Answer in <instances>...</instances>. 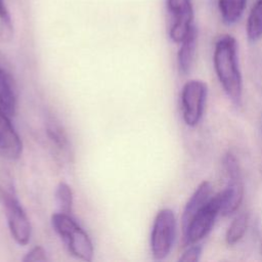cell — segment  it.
Here are the masks:
<instances>
[{
    "instance_id": "1",
    "label": "cell",
    "mask_w": 262,
    "mask_h": 262,
    "mask_svg": "<svg viewBox=\"0 0 262 262\" xmlns=\"http://www.w3.org/2000/svg\"><path fill=\"white\" fill-rule=\"evenodd\" d=\"M213 63L227 97L234 104L239 105L243 97V79L238 67L237 43L232 36L223 35L216 41Z\"/></svg>"
},
{
    "instance_id": "2",
    "label": "cell",
    "mask_w": 262,
    "mask_h": 262,
    "mask_svg": "<svg viewBox=\"0 0 262 262\" xmlns=\"http://www.w3.org/2000/svg\"><path fill=\"white\" fill-rule=\"evenodd\" d=\"M51 224L71 255L83 261L92 260L93 244L87 232L75 221L71 214L54 213L51 217Z\"/></svg>"
},
{
    "instance_id": "3",
    "label": "cell",
    "mask_w": 262,
    "mask_h": 262,
    "mask_svg": "<svg viewBox=\"0 0 262 262\" xmlns=\"http://www.w3.org/2000/svg\"><path fill=\"white\" fill-rule=\"evenodd\" d=\"M0 201L5 210L11 236L18 245H27L32 234L31 223L10 185L0 183Z\"/></svg>"
},
{
    "instance_id": "4",
    "label": "cell",
    "mask_w": 262,
    "mask_h": 262,
    "mask_svg": "<svg viewBox=\"0 0 262 262\" xmlns=\"http://www.w3.org/2000/svg\"><path fill=\"white\" fill-rule=\"evenodd\" d=\"M176 235V218L171 209L160 210L154 220L150 233V250L156 260H164L170 254Z\"/></svg>"
},
{
    "instance_id": "5",
    "label": "cell",
    "mask_w": 262,
    "mask_h": 262,
    "mask_svg": "<svg viewBox=\"0 0 262 262\" xmlns=\"http://www.w3.org/2000/svg\"><path fill=\"white\" fill-rule=\"evenodd\" d=\"M221 192L214 194L191 218L186 228L182 231L183 242L186 246L198 244L212 230L217 216L221 210Z\"/></svg>"
},
{
    "instance_id": "6",
    "label": "cell",
    "mask_w": 262,
    "mask_h": 262,
    "mask_svg": "<svg viewBox=\"0 0 262 262\" xmlns=\"http://www.w3.org/2000/svg\"><path fill=\"white\" fill-rule=\"evenodd\" d=\"M208 86L202 80L187 81L181 90L180 104L184 123L188 127H195L204 114Z\"/></svg>"
},
{
    "instance_id": "7",
    "label": "cell",
    "mask_w": 262,
    "mask_h": 262,
    "mask_svg": "<svg viewBox=\"0 0 262 262\" xmlns=\"http://www.w3.org/2000/svg\"><path fill=\"white\" fill-rule=\"evenodd\" d=\"M166 6L170 17V39L180 44L194 26L191 0H166Z\"/></svg>"
},
{
    "instance_id": "8",
    "label": "cell",
    "mask_w": 262,
    "mask_h": 262,
    "mask_svg": "<svg viewBox=\"0 0 262 262\" xmlns=\"http://www.w3.org/2000/svg\"><path fill=\"white\" fill-rule=\"evenodd\" d=\"M10 119V117L0 113V156L13 161L20 157L23 142Z\"/></svg>"
},
{
    "instance_id": "9",
    "label": "cell",
    "mask_w": 262,
    "mask_h": 262,
    "mask_svg": "<svg viewBox=\"0 0 262 262\" xmlns=\"http://www.w3.org/2000/svg\"><path fill=\"white\" fill-rule=\"evenodd\" d=\"M221 192V210L222 216H230L237 211L239 208L245 194L243 177H230L226 187Z\"/></svg>"
},
{
    "instance_id": "10",
    "label": "cell",
    "mask_w": 262,
    "mask_h": 262,
    "mask_svg": "<svg viewBox=\"0 0 262 262\" xmlns=\"http://www.w3.org/2000/svg\"><path fill=\"white\" fill-rule=\"evenodd\" d=\"M212 191H213V188H212V184L210 181L204 180L198 185V187L195 188V190L193 191V193L191 194V196L189 198V200L187 201V203L183 209L182 216H181V230L182 231L186 228V226L190 222L191 218L211 199Z\"/></svg>"
},
{
    "instance_id": "11",
    "label": "cell",
    "mask_w": 262,
    "mask_h": 262,
    "mask_svg": "<svg viewBox=\"0 0 262 262\" xmlns=\"http://www.w3.org/2000/svg\"><path fill=\"white\" fill-rule=\"evenodd\" d=\"M16 112V88L11 76L0 67V113L12 118Z\"/></svg>"
},
{
    "instance_id": "12",
    "label": "cell",
    "mask_w": 262,
    "mask_h": 262,
    "mask_svg": "<svg viewBox=\"0 0 262 262\" xmlns=\"http://www.w3.org/2000/svg\"><path fill=\"white\" fill-rule=\"evenodd\" d=\"M198 46V30L193 26L184 40L180 43L177 53V66L181 75H187L193 64Z\"/></svg>"
},
{
    "instance_id": "13",
    "label": "cell",
    "mask_w": 262,
    "mask_h": 262,
    "mask_svg": "<svg viewBox=\"0 0 262 262\" xmlns=\"http://www.w3.org/2000/svg\"><path fill=\"white\" fill-rule=\"evenodd\" d=\"M247 0H218V9L222 21L231 26L235 24L243 15Z\"/></svg>"
},
{
    "instance_id": "14",
    "label": "cell",
    "mask_w": 262,
    "mask_h": 262,
    "mask_svg": "<svg viewBox=\"0 0 262 262\" xmlns=\"http://www.w3.org/2000/svg\"><path fill=\"white\" fill-rule=\"evenodd\" d=\"M247 36L251 42L262 39V0H256L247 19Z\"/></svg>"
},
{
    "instance_id": "15",
    "label": "cell",
    "mask_w": 262,
    "mask_h": 262,
    "mask_svg": "<svg viewBox=\"0 0 262 262\" xmlns=\"http://www.w3.org/2000/svg\"><path fill=\"white\" fill-rule=\"evenodd\" d=\"M249 223L248 213H241L234 217L230 225L227 228L225 234V241L228 246H233L237 244L245 235Z\"/></svg>"
},
{
    "instance_id": "16",
    "label": "cell",
    "mask_w": 262,
    "mask_h": 262,
    "mask_svg": "<svg viewBox=\"0 0 262 262\" xmlns=\"http://www.w3.org/2000/svg\"><path fill=\"white\" fill-rule=\"evenodd\" d=\"M55 201L58 207V212L71 214L73 210V191L69 184L66 182H60L55 191Z\"/></svg>"
},
{
    "instance_id": "17",
    "label": "cell",
    "mask_w": 262,
    "mask_h": 262,
    "mask_svg": "<svg viewBox=\"0 0 262 262\" xmlns=\"http://www.w3.org/2000/svg\"><path fill=\"white\" fill-rule=\"evenodd\" d=\"M14 28L4 0H0V43H8L13 39Z\"/></svg>"
},
{
    "instance_id": "18",
    "label": "cell",
    "mask_w": 262,
    "mask_h": 262,
    "mask_svg": "<svg viewBox=\"0 0 262 262\" xmlns=\"http://www.w3.org/2000/svg\"><path fill=\"white\" fill-rule=\"evenodd\" d=\"M46 130L49 138L54 142L55 145L60 149L68 148V137L62 127L54 119L50 118L46 123Z\"/></svg>"
},
{
    "instance_id": "19",
    "label": "cell",
    "mask_w": 262,
    "mask_h": 262,
    "mask_svg": "<svg viewBox=\"0 0 262 262\" xmlns=\"http://www.w3.org/2000/svg\"><path fill=\"white\" fill-rule=\"evenodd\" d=\"M224 170L227 174V177H237L242 176V170L238 164V161L234 155L231 152H226L223 158Z\"/></svg>"
},
{
    "instance_id": "20",
    "label": "cell",
    "mask_w": 262,
    "mask_h": 262,
    "mask_svg": "<svg viewBox=\"0 0 262 262\" xmlns=\"http://www.w3.org/2000/svg\"><path fill=\"white\" fill-rule=\"evenodd\" d=\"M203 247L198 244L189 245L187 249L182 253L179 261L181 262H198L201 259Z\"/></svg>"
},
{
    "instance_id": "21",
    "label": "cell",
    "mask_w": 262,
    "mask_h": 262,
    "mask_svg": "<svg viewBox=\"0 0 262 262\" xmlns=\"http://www.w3.org/2000/svg\"><path fill=\"white\" fill-rule=\"evenodd\" d=\"M47 255L45 250L41 246H36L31 249L26 256L23 258L24 262H34V261H47Z\"/></svg>"
}]
</instances>
